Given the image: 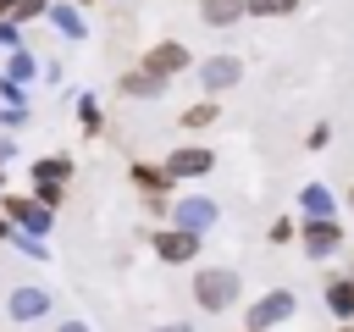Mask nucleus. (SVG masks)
Returning <instances> with one entry per match:
<instances>
[{"label":"nucleus","instance_id":"nucleus-1","mask_svg":"<svg viewBox=\"0 0 354 332\" xmlns=\"http://www.w3.org/2000/svg\"><path fill=\"white\" fill-rule=\"evenodd\" d=\"M194 299H199L205 310H232V299H238V271L205 266V271L194 277Z\"/></svg>","mask_w":354,"mask_h":332},{"label":"nucleus","instance_id":"nucleus-2","mask_svg":"<svg viewBox=\"0 0 354 332\" xmlns=\"http://www.w3.org/2000/svg\"><path fill=\"white\" fill-rule=\"evenodd\" d=\"M0 210H6L17 227H28V232H50V205H44V199H22V194H6V199H0Z\"/></svg>","mask_w":354,"mask_h":332},{"label":"nucleus","instance_id":"nucleus-3","mask_svg":"<svg viewBox=\"0 0 354 332\" xmlns=\"http://www.w3.org/2000/svg\"><path fill=\"white\" fill-rule=\"evenodd\" d=\"M238 77H243V61H238V55H210V61H199V83H205L210 94L232 89Z\"/></svg>","mask_w":354,"mask_h":332},{"label":"nucleus","instance_id":"nucleus-4","mask_svg":"<svg viewBox=\"0 0 354 332\" xmlns=\"http://www.w3.org/2000/svg\"><path fill=\"white\" fill-rule=\"evenodd\" d=\"M155 255H160V260H171V266H183V260H194V255H199V232H188V227L155 232Z\"/></svg>","mask_w":354,"mask_h":332},{"label":"nucleus","instance_id":"nucleus-5","mask_svg":"<svg viewBox=\"0 0 354 332\" xmlns=\"http://www.w3.org/2000/svg\"><path fill=\"white\" fill-rule=\"evenodd\" d=\"M144 66H149L155 77H166V83H171L177 72H188V50H183L177 39H166V44H155V50L144 55Z\"/></svg>","mask_w":354,"mask_h":332},{"label":"nucleus","instance_id":"nucleus-6","mask_svg":"<svg viewBox=\"0 0 354 332\" xmlns=\"http://www.w3.org/2000/svg\"><path fill=\"white\" fill-rule=\"evenodd\" d=\"M282 315H293V293H288V288H277V293H266L260 304H249V332H266V326L282 321Z\"/></svg>","mask_w":354,"mask_h":332},{"label":"nucleus","instance_id":"nucleus-7","mask_svg":"<svg viewBox=\"0 0 354 332\" xmlns=\"http://www.w3.org/2000/svg\"><path fill=\"white\" fill-rule=\"evenodd\" d=\"M210 166H216L210 149H171V155H166V172H171V177H205Z\"/></svg>","mask_w":354,"mask_h":332},{"label":"nucleus","instance_id":"nucleus-8","mask_svg":"<svg viewBox=\"0 0 354 332\" xmlns=\"http://www.w3.org/2000/svg\"><path fill=\"white\" fill-rule=\"evenodd\" d=\"M17 321H39L44 310H50V293L44 288H11V304H6Z\"/></svg>","mask_w":354,"mask_h":332},{"label":"nucleus","instance_id":"nucleus-9","mask_svg":"<svg viewBox=\"0 0 354 332\" xmlns=\"http://www.w3.org/2000/svg\"><path fill=\"white\" fill-rule=\"evenodd\" d=\"M160 89H166V77H155L149 66H138V72H127V77H122V94H127V100H155Z\"/></svg>","mask_w":354,"mask_h":332},{"label":"nucleus","instance_id":"nucleus-10","mask_svg":"<svg viewBox=\"0 0 354 332\" xmlns=\"http://www.w3.org/2000/svg\"><path fill=\"white\" fill-rule=\"evenodd\" d=\"M249 11V0H199V17L210 22V28H227V22H238Z\"/></svg>","mask_w":354,"mask_h":332},{"label":"nucleus","instance_id":"nucleus-11","mask_svg":"<svg viewBox=\"0 0 354 332\" xmlns=\"http://www.w3.org/2000/svg\"><path fill=\"white\" fill-rule=\"evenodd\" d=\"M210 221H216V205H210V199H183V205H177V227L199 232V227H210Z\"/></svg>","mask_w":354,"mask_h":332},{"label":"nucleus","instance_id":"nucleus-12","mask_svg":"<svg viewBox=\"0 0 354 332\" xmlns=\"http://www.w3.org/2000/svg\"><path fill=\"white\" fill-rule=\"evenodd\" d=\"M304 243H310V255H332L337 243H343V232H337V221H310V232H304Z\"/></svg>","mask_w":354,"mask_h":332},{"label":"nucleus","instance_id":"nucleus-13","mask_svg":"<svg viewBox=\"0 0 354 332\" xmlns=\"http://www.w3.org/2000/svg\"><path fill=\"white\" fill-rule=\"evenodd\" d=\"M326 304H332V315H343V321H354V282H326Z\"/></svg>","mask_w":354,"mask_h":332},{"label":"nucleus","instance_id":"nucleus-14","mask_svg":"<svg viewBox=\"0 0 354 332\" xmlns=\"http://www.w3.org/2000/svg\"><path fill=\"white\" fill-rule=\"evenodd\" d=\"M210 122H216V100H199V105H188V111L177 116V127H194V133L210 127Z\"/></svg>","mask_w":354,"mask_h":332},{"label":"nucleus","instance_id":"nucleus-15","mask_svg":"<svg viewBox=\"0 0 354 332\" xmlns=\"http://www.w3.org/2000/svg\"><path fill=\"white\" fill-rule=\"evenodd\" d=\"M33 177H44V183H66V177H72V160H66V155H50V160L33 166Z\"/></svg>","mask_w":354,"mask_h":332},{"label":"nucleus","instance_id":"nucleus-16","mask_svg":"<svg viewBox=\"0 0 354 332\" xmlns=\"http://www.w3.org/2000/svg\"><path fill=\"white\" fill-rule=\"evenodd\" d=\"M133 183L149 188V194H160V188L171 183V172H166V166H133Z\"/></svg>","mask_w":354,"mask_h":332},{"label":"nucleus","instance_id":"nucleus-17","mask_svg":"<svg viewBox=\"0 0 354 332\" xmlns=\"http://www.w3.org/2000/svg\"><path fill=\"white\" fill-rule=\"evenodd\" d=\"M299 0H249V17H293Z\"/></svg>","mask_w":354,"mask_h":332},{"label":"nucleus","instance_id":"nucleus-18","mask_svg":"<svg viewBox=\"0 0 354 332\" xmlns=\"http://www.w3.org/2000/svg\"><path fill=\"white\" fill-rule=\"evenodd\" d=\"M77 116H83V133H100V127H105V122H100V105H94V100H83V105H77Z\"/></svg>","mask_w":354,"mask_h":332},{"label":"nucleus","instance_id":"nucleus-19","mask_svg":"<svg viewBox=\"0 0 354 332\" xmlns=\"http://www.w3.org/2000/svg\"><path fill=\"white\" fill-rule=\"evenodd\" d=\"M304 205H310L315 216H326V210H332V199H326V188H304Z\"/></svg>","mask_w":354,"mask_h":332},{"label":"nucleus","instance_id":"nucleus-20","mask_svg":"<svg viewBox=\"0 0 354 332\" xmlns=\"http://www.w3.org/2000/svg\"><path fill=\"white\" fill-rule=\"evenodd\" d=\"M50 17H55V22H61V28H66V33H83V22H77V11H66V6H55V11H50Z\"/></svg>","mask_w":354,"mask_h":332},{"label":"nucleus","instance_id":"nucleus-21","mask_svg":"<svg viewBox=\"0 0 354 332\" xmlns=\"http://www.w3.org/2000/svg\"><path fill=\"white\" fill-rule=\"evenodd\" d=\"M39 199H44V205H61V183H44V177H39Z\"/></svg>","mask_w":354,"mask_h":332},{"label":"nucleus","instance_id":"nucleus-22","mask_svg":"<svg viewBox=\"0 0 354 332\" xmlns=\"http://www.w3.org/2000/svg\"><path fill=\"white\" fill-rule=\"evenodd\" d=\"M61 332H88V326H83V321H66V326H61Z\"/></svg>","mask_w":354,"mask_h":332},{"label":"nucleus","instance_id":"nucleus-23","mask_svg":"<svg viewBox=\"0 0 354 332\" xmlns=\"http://www.w3.org/2000/svg\"><path fill=\"white\" fill-rule=\"evenodd\" d=\"M0 238H11V216H0Z\"/></svg>","mask_w":354,"mask_h":332},{"label":"nucleus","instance_id":"nucleus-24","mask_svg":"<svg viewBox=\"0 0 354 332\" xmlns=\"http://www.w3.org/2000/svg\"><path fill=\"white\" fill-rule=\"evenodd\" d=\"M155 332H188V326H183V321H177V326H155Z\"/></svg>","mask_w":354,"mask_h":332},{"label":"nucleus","instance_id":"nucleus-25","mask_svg":"<svg viewBox=\"0 0 354 332\" xmlns=\"http://www.w3.org/2000/svg\"><path fill=\"white\" fill-rule=\"evenodd\" d=\"M343 332H354V321H348V326H343Z\"/></svg>","mask_w":354,"mask_h":332},{"label":"nucleus","instance_id":"nucleus-26","mask_svg":"<svg viewBox=\"0 0 354 332\" xmlns=\"http://www.w3.org/2000/svg\"><path fill=\"white\" fill-rule=\"evenodd\" d=\"M348 205H354V188H348Z\"/></svg>","mask_w":354,"mask_h":332}]
</instances>
